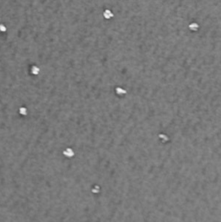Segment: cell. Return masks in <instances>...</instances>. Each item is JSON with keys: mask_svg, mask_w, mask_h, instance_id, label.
<instances>
[{"mask_svg": "<svg viewBox=\"0 0 221 222\" xmlns=\"http://www.w3.org/2000/svg\"><path fill=\"white\" fill-rule=\"evenodd\" d=\"M63 155H66L67 157H71L74 155V153H73V150L70 149V148H67L65 151H63Z\"/></svg>", "mask_w": 221, "mask_h": 222, "instance_id": "7a4b0ae2", "label": "cell"}, {"mask_svg": "<svg viewBox=\"0 0 221 222\" xmlns=\"http://www.w3.org/2000/svg\"><path fill=\"white\" fill-rule=\"evenodd\" d=\"M116 90H117V93H118L119 95H124L126 93V91L124 90V89H121V88H117Z\"/></svg>", "mask_w": 221, "mask_h": 222, "instance_id": "52a82bcc", "label": "cell"}, {"mask_svg": "<svg viewBox=\"0 0 221 222\" xmlns=\"http://www.w3.org/2000/svg\"><path fill=\"white\" fill-rule=\"evenodd\" d=\"M31 73L33 75H37L39 73V68L37 67V66H33L31 68Z\"/></svg>", "mask_w": 221, "mask_h": 222, "instance_id": "3957f363", "label": "cell"}, {"mask_svg": "<svg viewBox=\"0 0 221 222\" xmlns=\"http://www.w3.org/2000/svg\"><path fill=\"white\" fill-rule=\"evenodd\" d=\"M103 16H104V18H107V19H110L114 15H113V13L111 12L110 10H106V11H104V12H103Z\"/></svg>", "mask_w": 221, "mask_h": 222, "instance_id": "6da1fadb", "label": "cell"}, {"mask_svg": "<svg viewBox=\"0 0 221 222\" xmlns=\"http://www.w3.org/2000/svg\"><path fill=\"white\" fill-rule=\"evenodd\" d=\"M189 28L191 29L192 30H198V28H199V25L197 24V23H191V24L189 25Z\"/></svg>", "mask_w": 221, "mask_h": 222, "instance_id": "277c9868", "label": "cell"}, {"mask_svg": "<svg viewBox=\"0 0 221 222\" xmlns=\"http://www.w3.org/2000/svg\"><path fill=\"white\" fill-rule=\"evenodd\" d=\"M19 113L21 115H23V116H26L27 115V109L25 108H20Z\"/></svg>", "mask_w": 221, "mask_h": 222, "instance_id": "5b68a950", "label": "cell"}, {"mask_svg": "<svg viewBox=\"0 0 221 222\" xmlns=\"http://www.w3.org/2000/svg\"><path fill=\"white\" fill-rule=\"evenodd\" d=\"M6 26L4 24H3V23H0V31L1 32H5L6 31Z\"/></svg>", "mask_w": 221, "mask_h": 222, "instance_id": "8992f818", "label": "cell"}]
</instances>
